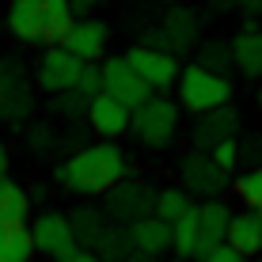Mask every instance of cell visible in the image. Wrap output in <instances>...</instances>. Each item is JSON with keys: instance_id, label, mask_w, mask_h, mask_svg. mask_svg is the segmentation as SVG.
<instances>
[{"instance_id": "cell-1", "label": "cell", "mask_w": 262, "mask_h": 262, "mask_svg": "<svg viewBox=\"0 0 262 262\" xmlns=\"http://www.w3.org/2000/svg\"><path fill=\"white\" fill-rule=\"evenodd\" d=\"M53 175H57V183L65 186L69 194H88L92 198V194H106L118 183H125L129 160H125V152L114 141H99V144L76 148Z\"/></svg>"}, {"instance_id": "cell-2", "label": "cell", "mask_w": 262, "mask_h": 262, "mask_svg": "<svg viewBox=\"0 0 262 262\" xmlns=\"http://www.w3.org/2000/svg\"><path fill=\"white\" fill-rule=\"evenodd\" d=\"M232 99V84L228 76H216V72L202 69V65H186L183 76H179V103L186 106V111H194L198 118L209 111H221V106H228Z\"/></svg>"}, {"instance_id": "cell-3", "label": "cell", "mask_w": 262, "mask_h": 262, "mask_svg": "<svg viewBox=\"0 0 262 262\" xmlns=\"http://www.w3.org/2000/svg\"><path fill=\"white\" fill-rule=\"evenodd\" d=\"M103 213H106V221H111V224L133 228V224L148 221V216L156 213V186L125 179V183H118L114 190L103 194Z\"/></svg>"}, {"instance_id": "cell-4", "label": "cell", "mask_w": 262, "mask_h": 262, "mask_svg": "<svg viewBox=\"0 0 262 262\" xmlns=\"http://www.w3.org/2000/svg\"><path fill=\"white\" fill-rule=\"evenodd\" d=\"M133 133L144 148H167L179 133V106L171 99H152L133 111Z\"/></svg>"}, {"instance_id": "cell-5", "label": "cell", "mask_w": 262, "mask_h": 262, "mask_svg": "<svg viewBox=\"0 0 262 262\" xmlns=\"http://www.w3.org/2000/svg\"><path fill=\"white\" fill-rule=\"evenodd\" d=\"M179 175H183V190L205 198V202H213V198L228 190V171L209 152H186L183 164H179Z\"/></svg>"}, {"instance_id": "cell-6", "label": "cell", "mask_w": 262, "mask_h": 262, "mask_svg": "<svg viewBox=\"0 0 262 262\" xmlns=\"http://www.w3.org/2000/svg\"><path fill=\"white\" fill-rule=\"evenodd\" d=\"M125 61H129V69L137 72V76L152 88V92H167V88H175L179 76H183V69H179V57H175L171 50L133 46L129 53H125Z\"/></svg>"}, {"instance_id": "cell-7", "label": "cell", "mask_w": 262, "mask_h": 262, "mask_svg": "<svg viewBox=\"0 0 262 262\" xmlns=\"http://www.w3.org/2000/svg\"><path fill=\"white\" fill-rule=\"evenodd\" d=\"M34 111V92L15 57H0V118L23 122Z\"/></svg>"}, {"instance_id": "cell-8", "label": "cell", "mask_w": 262, "mask_h": 262, "mask_svg": "<svg viewBox=\"0 0 262 262\" xmlns=\"http://www.w3.org/2000/svg\"><path fill=\"white\" fill-rule=\"evenodd\" d=\"M103 95L118 99L129 111H141L144 103H152V88L129 69L125 57H106L103 61Z\"/></svg>"}, {"instance_id": "cell-9", "label": "cell", "mask_w": 262, "mask_h": 262, "mask_svg": "<svg viewBox=\"0 0 262 262\" xmlns=\"http://www.w3.org/2000/svg\"><path fill=\"white\" fill-rule=\"evenodd\" d=\"M80 72H84V61H80L76 53H69L65 46H50L38 57V84H42V92H50V95L76 92Z\"/></svg>"}, {"instance_id": "cell-10", "label": "cell", "mask_w": 262, "mask_h": 262, "mask_svg": "<svg viewBox=\"0 0 262 262\" xmlns=\"http://www.w3.org/2000/svg\"><path fill=\"white\" fill-rule=\"evenodd\" d=\"M31 239H34V251H42V255H50L53 262L76 255V236H72V224H69V213H42L34 216L31 224Z\"/></svg>"}, {"instance_id": "cell-11", "label": "cell", "mask_w": 262, "mask_h": 262, "mask_svg": "<svg viewBox=\"0 0 262 262\" xmlns=\"http://www.w3.org/2000/svg\"><path fill=\"white\" fill-rule=\"evenodd\" d=\"M236 133H239V111L228 103V106H221V111L202 114V118L194 122V129H190V141H194V152H213L216 144L236 141Z\"/></svg>"}, {"instance_id": "cell-12", "label": "cell", "mask_w": 262, "mask_h": 262, "mask_svg": "<svg viewBox=\"0 0 262 262\" xmlns=\"http://www.w3.org/2000/svg\"><path fill=\"white\" fill-rule=\"evenodd\" d=\"M88 125H92V133H99L103 141H114V137H122V133L133 129V111L122 106L118 99H111V95H95L92 106H88Z\"/></svg>"}, {"instance_id": "cell-13", "label": "cell", "mask_w": 262, "mask_h": 262, "mask_svg": "<svg viewBox=\"0 0 262 262\" xmlns=\"http://www.w3.org/2000/svg\"><path fill=\"white\" fill-rule=\"evenodd\" d=\"M8 31H12L23 46H42V42H46L42 0H12V4H8Z\"/></svg>"}, {"instance_id": "cell-14", "label": "cell", "mask_w": 262, "mask_h": 262, "mask_svg": "<svg viewBox=\"0 0 262 262\" xmlns=\"http://www.w3.org/2000/svg\"><path fill=\"white\" fill-rule=\"evenodd\" d=\"M160 34H164V50H171L179 57V53L194 50L198 46V34H202V23H198V15L190 8H167L164 23H160Z\"/></svg>"}, {"instance_id": "cell-15", "label": "cell", "mask_w": 262, "mask_h": 262, "mask_svg": "<svg viewBox=\"0 0 262 262\" xmlns=\"http://www.w3.org/2000/svg\"><path fill=\"white\" fill-rule=\"evenodd\" d=\"M106 23L103 19H76L72 23V31H69V38H65V50L69 53H76L84 65H95L99 57L106 53Z\"/></svg>"}, {"instance_id": "cell-16", "label": "cell", "mask_w": 262, "mask_h": 262, "mask_svg": "<svg viewBox=\"0 0 262 262\" xmlns=\"http://www.w3.org/2000/svg\"><path fill=\"white\" fill-rule=\"evenodd\" d=\"M228 243L236 255L247 262V258H255L258 251H262V213L255 209H243V213H232V224H228Z\"/></svg>"}, {"instance_id": "cell-17", "label": "cell", "mask_w": 262, "mask_h": 262, "mask_svg": "<svg viewBox=\"0 0 262 262\" xmlns=\"http://www.w3.org/2000/svg\"><path fill=\"white\" fill-rule=\"evenodd\" d=\"M198 213H202V243H198V255H209L213 247H221L224 239H228V224H232V209L221 202V198H213V202L198 205Z\"/></svg>"}, {"instance_id": "cell-18", "label": "cell", "mask_w": 262, "mask_h": 262, "mask_svg": "<svg viewBox=\"0 0 262 262\" xmlns=\"http://www.w3.org/2000/svg\"><path fill=\"white\" fill-rule=\"evenodd\" d=\"M232 57H236V69L243 76H251V80L262 76V31L255 23H247L236 38H232Z\"/></svg>"}, {"instance_id": "cell-19", "label": "cell", "mask_w": 262, "mask_h": 262, "mask_svg": "<svg viewBox=\"0 0 262 262\" xmlns=\"http://www.w3.org/2000/svg\"><path fill=\"white\" fill-rule=\"evenodd\" d=\"M69 224H72V236H76V247L80 251H95V243L103 239L106 228H111L106 213L95 209V205H80V209H72L69 213Z\"/></svg>"}, {"instance_id": "cell-20", "label": "cell", "mask_w": 262, "mask_h": 262, "mask_svg": "<svg viewBox=\"0 0 262 262\" xmlns=\"http://www.w3.org/2000/svg\"><path fill=\"white\" fill-rule=\"evenodd\" d=\"M129 236H133V247L148 258H160L164 251H171V224L160 221V216H148V221L133 224Z\"/></svg>"}, {"instance_id": "cell-21", "label": "cell", "mask_w": 262, "mask_h": 262, "mask_svg": "<svg viewBox=\"0 0 262 262\" xmlns=\"http://www.w3.org/2000/svg\"><path fill=\"white\" fill-rule=\"evenodd\" d=\"M198 243H202V213H198V205H190V209L171 224V251H175L179 258H194Z\"/></svg>"}, {"instance_id": "cell-22", "label": "cell", "mask_w": 262, "mask_h": 262, "mask_svg": "<svg viewBox=\"0 0 262 262\" xmlns=\"http://www.w3.org/2000/svg\"><path fill=\"white\" fill-rule=\"evenodd\" d=\"M27 213H31V202H27L23 186L12 183V179H0V228L27 224Z\"/></svg>"}, {"instance_id": "cell-23", "label": "cell", "mask_w": 262, "mask_h": 262, "mask_svg": "<svg viewBox=\"0 0 262 262\" xmlns=\"http://www.w3.org/2000/svg\"><path fill=\"white\" fill-rule=\"evenodd\" d=\"M42 15H46V46H65L72 23H76L72 4L69 0H42Z\"/></svg>"}, {"instance_id": "cell-24", "label": "cell", "mask_w": 262, "mask_h": 262, "mask_svg": "<svg viewBox=\"0 0 262 262\" xmlns=\"http://www.w3.org/2000/svg\"><path fill=\"white\" fill-rule=\"evenodd\" d=\"M38 251H34L31 228L19 224V228H0V262H31Z\"/></svg>"}, {"instance_id": "cell-25", "label": "cell", "mask_w": 262, "mask_h": 262, "mask_svg": "<svg viewBox=\"0 0 262 262\" xmlns=\"http://www.w3.org/2000/svg\"><path fill=\"white\" fill-rule=\"evenodd\" d=\"M133 236H129V228H122V224H111V228L103 232V239L95 243V255L99 262H125L133 255Z\"/></svg>"}, {"instance_id": "cell-26", "label": "cell", "mask_w": 262, "mask_h": 262, "mask_svg": "<svg viewBox=\"0 0 262 262\" xmlns=\"http://www.w3.org/2000/svg\"><path fill=\"white\" fill-rule=\"evenodd\" d=\"M194 65L216 72V76H228V69H236V57H232V42H221V38H209L198 46V61Z\"/></svg>"}, {"instance_id": "cell-27", "label": "cell", "mask_w": 262, "mask_h": 262, "mask_svg": "<svg viewBox=\"0 0 262 262\" xmlns=\"http://www.w3.org/2000/svg\"><path fill=\"white\" fill-rule=\"evenodd\" d=\"M186 209H190V194H186V190H179V186H164V190H156V213H152V216L175 224Z\"/></svg>"}, {"instance_id": "cell-28", "label": "cell", "mask_w": 262, "mask_h": 262, "mask_svg": "<svg viewBox=\"0 0 262 262\" xmlns=\"http://www.w3.org/2000/svg\"><path fill=\"white\" fill-rule=\"evenodd\" d=\"M232 190H236V198L247 209H255L262 213V167H251V171H243V175L232 183Z\"/></svg>"}, {"instance_id": "cell-29", "label": "cell", "mask_w": 262, "mask_h": 262, "mask_svg": "<svg viewBox=\"0 0 262 262\" xmlns=\"http://www.w3.org/2000/svg\"><path fill=\"white\" fill-rule=\"evenodd\" d=\"M88 106H92V103H88L80 92H65V95L50 99V111L61 114V118H88Z\"/></svg>"}, {"instance_id": "cell-30", "label": "cell", "mask_w": 262, "mask_h": 262, "mask_svg": "<svg viewBox=\"0 0 262 262\" xmlns=\"http://www.w3.org/2000/svg\"><path fill=\"white\" fill-rule=\"evenodd\" d=\"M76 92L92 103L95 95H103V65H84V72H80V84Z\"/></svg>"}, {"instance_id": "cell-31", "label": "cell", "mask_w": 262, "mask_h": 262, "mask_svg": "<svg viewBox=\"0 0 262 262\" xmlns=\"http://www.w3.org/2000/svg\"><path fill=\"white\" fill-rule=\"evenodd\" d=\"M239 164L262 167V133H247V137H239Z\"/></svg>"}, {"instance_id": "cell-32", "label": "cell", "mask_w": 262, "mask_h": 262, "mask_svg": "<svg viewBox=\"0 0 262 262\" xmlns=\"http://www.w3.org/2000/svg\"><path fill=\"white\" fill-rule=\"evenodd\" d=\"M209 156L221 164L224 171H232V167H239V137L236 141H224V144H216V148L209 152Z\"/></svg>"}, {"instance_id": "cell-33", "label": "cell", "mask_w": 262, "mask_h": 262, "mask_svg": "<svg viewBox=\"0 0 262 262\" xmlns=\"http://www.w3.org/2000/svg\"><path fill=\"white\" fill-rule=\"evenodd\" d=\"M198 262H243L239 255H236V251H232L228 247V243H221V247H213L209 251V255H202V258H198Z\"/></svg>"}, {"instance_id": "cell-34", "label": "cell", "mask_w": 262, "mask_h": 262, "mask_svg": "<svg viewBox=\"0 0 262 262\" xmlns=\"http://www.w3.org/2000/svg\"><path fill=\"white\" fill-rule=\"evenodd\" d=\"M72 4V15H76V19H92V12L99 8V0H69Z\"/></svg>"}, {"instance_id": "cell-35", "label": "cell", "mask_w": 262, "mask_h": 262, "mask_svg": "<svg viewBox=\"0 0 262 262\" xmlns=\"http://www.w3.org/2000/svg\"><path fill=\"white\" fill-rule=\"evenodd\" d=\"M61 262H99V255H95V251H76V255H69Z\"/></svg>"}, {"instance_id": "cell-36", "label": "cell", "mask_w": 262, "mask_h": 262, "mask_svg": "<svg viewBox=\"0 0 262 262\" xmlns=\"http://www.w3.org/2000/svg\"><path fill=\"white\" fill-rule=\"evenodd\" d=\"M236 4H239L247 15H262V0H236Z\"/></svg>"}, {"instance_id": "cell-37", "label": "cell", "mask_w": 262, "mask_h": 262, "mask_svg": "<svg viewBox=\"0 0 262 262\" xmlns=\"http://www.w3.org/2000/svg\"><path fill=\"white\" fill-rule=\"evenodd\" d=\"M4 171H8V148H4V141H0V179H4Z\"/></svg>"}, {"instance_id": "cell-38", "label": "cell", "mask_w": 262, "mask_h": 262, "mask_svg": "<svg viewBox=\"0 0 262 262\" xmlns=\"http://www.w3.org/2000/svg\"><path fill=\"white\" fill-rule=\"evenodd\" d=\"M125 262H152V258H148V255H141V251H133V255L125 258Z\"/></svg>"}, {"instance_id": "cell-39", "label": "cell", "mask_w": 262, "mask_h": 262, "mask_svg": "<svg viewBox=\"0 0 262 262\" xmlns=\"http://www.w3.org/2000/svg\"><path fill=\"white\" fill-rule=\"evenodd\" d=\"M156 4H171V0H156Z\"/></svg>"}, {"instance_id": "cell-40", "label": "cell", "mask_w": 262, "mask_h": 262, "mask_svg": "<svg viewBox=\"0 0 262 262\" xmlns=\"http://www.w3.org/2000/svg\"><path fill=\"white\" fill-rule=\"evenodd\" d=\"M258 106H262V95H258Z\"/></svg>"}]
</instances>
